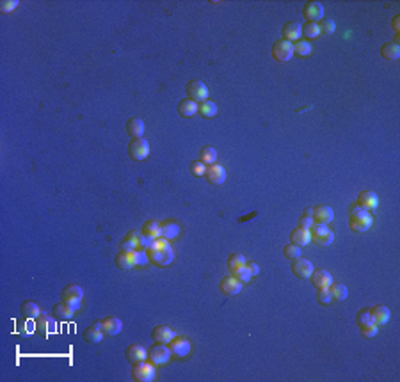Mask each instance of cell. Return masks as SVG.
<instances>
[{
  "label": "cell",
  "mask_w": 400,
  "mask_h": 382,
  "mask_svg": "<svg viewBox=\"0 0 400 382\" xmlns=\"http://www.w3.org/2000/svg\"><path fill=\"white\" fill-rule=\"evenodd\" d=\"M374 224V217L368 210L361 208L360 204H354L351 208V220H349V226L354 233H365L372 228Z\"/></svg>",
  "instance_id": "1"
},
{
  "label": "cell",
  "mask_w": 400,
  "mask_h": 382,
  "mask_svg": "<svg viewBox=\"0 0 400 382\" xmlns=\"http://www.w3.org/2000/svg\"><path fill=\"white\" fill-rule=\"evenodd\" d=\"M132 377H134L135 382H151L155 381L157 377V370H155V365L151 361H141V363H135L134 368H132Z\"/></svg>",
  "instance_id": "2"
},
{
  "label": "cell",
  "mask_w": 400,
  "mask_h": 382,
  "mask_svg": "<svg viewBox=\"0 0 400 382\" xmlns=\"http://www.w3.org/2000/svg\"><path fill=\"white\" fill-rule=\"evenodd\" d=\"M310 233H311V240H315V244L324 245V247L335 242V231H331L329 226H326V224L313 222V226L310 228Z\"/></svg>",
  "instance_id": "3"
},
{
  "label": "cell",
  "mask_w": 400,
  "mask_h": 382,
  "mask_svg": "<svg viewBox=\"0 0 400 382\" xmlns=\"http://www.w3.org/2000/svg\"><path fill=\"white\" fill-rule=\"evenodd\" d=\"M146 252L148 258H150V263L157 265V267H168L175 260V251H173L171 245L166 249H148Z\"/></svg>",
  "instance_id": "4"
},
{
  "label": "cell",
  "mask_w": 400,
  "mask_h": 382,
  "mask_svg": "<svg viewBox=\"0 0 400 382\" xmlns=\"http://www.w3.org/2000/svg\"><path fill=\"white\" fill-rule=\"evenodd\" d=\"M171 349H169L166 343H157L155 347H151L150 352H148V359L155 366H164L168 365L169 359H171Z\"/></svg>",
  "instance_id": "5"
},
{
  "label": "cell",
  "mask_w": 400,
  "mask_h": 382,
  "mask_svg": "<svg viewBox=\"0 0 400 382\" xmlns=\"http://www.w3.org/2000/svg\"><path fill=\"white\" fill-rule=\"evenodd\" d=\"M128 155L134 160H146L150 157V143L144 137H135L128 144Z\"/></svg>",
  "instance_id": "6"
},
{
  "label": "cell",
  "mask_w": 400,
  "mask_h": 382,
  "mask_svg": "<svg viewBox=\"0 0 400 382\" xmlns=\"http://www.w3.org/2000/svg\"><path fill=\"white\" fill-rule=\"evenodd\" d=\"M82 299H84V290H82V286L68 285L64 290H62V302L70 304L75 311H77V309H80Z\"/></svg>",
  "instance_id": "7"
},
{
  "label": "cell",
  "mask_w": 400,
  "mask_h": 382,
  "mask_svg": "<svg viewBox=\"0 0 400 382\" xmlns=\"http://www.w3.org/2000/svg\"><path fill=\"white\" fill-rule=\"evenodd\" d=\"M272 57L279 62H288L294 57V45H292L290 41L285 39L276 41L272 46Z\"/></svg>",
  "instance_id": "8"
},
{
  "label": "cell",
  "mask_w": 400,
  "mask_h": 382,
  "mask_svg": "<svg viewBox=\"0 0 400 382\" xmlns=\"http://www.w3.org/2000/svg\"><path fill=\"white\" fill-rule=\"evenodd\" d=\"M187 98L194 100V102L201 103L204 100H208V87L201 80H192L187 84Z\"/></svg>",
  "instance_id": "9"
},
{
  "label": "cell",
  "mask_w": 400,
  "mask_h": 382,
  "mask_svg": "<svg viewBox=\"0 0 400 382\" xmlns=\"http://www.w3.org/2000/svg\"><path fill=\"white\" fill-rule=\"evenodd\" d=\"M302 14L308 20V23H319V21L324 20V5L320 2H306L304 7H302Z\"/></svg>",
  "instance_id": "10"
},
{
  "label": "cell",
  "mask_w": 400,
  "mask_h": 382,
  "mask_svg": "<svg viewBox=\"0 0 400 382\" xmlns=\"http://www.w3.org/2000/svg\"><path fill=\"white\" fill-rule=\"evenodd\" d=\"M169 349H171V354L176 358H185V356L191 354L192 345L185 336H175L169 342Z\"/></svg>",
  "instance_id": "11"
},
{
  "label": "cell",
  "mask_w": 400,
  "mask_h": 382,
  "mask_svg": "<svg viewBox=\"0 0 400 382\" xmlns=\"http://www.w3.org/2000/svg\"><path fill=\"white\" fill-rule=\"evenodd\" d=\"M206 180H208L212 185H222L226 182V169L220 166L219 162H213L210 166H206V173H204Z\"/></svg>",
  "instance_id": "12"
},
{
  "label": "cell",
  "mask_w": 400,
  "mask_h": 382,
  "mask_svg": "<svg viewBox=\"0 0 400 382\" xmlns=\"http://www.w3.org/2000/svg\"><path fill=\"white\" fill-rule=\"evenodd\" d=\"M219 288H220V292L224 293V295L233 297V295H238V293L242 292V283L235 276H231V274H229V276L222 277Z\"/></svg>",
  "instance_id": "13"
},
{
  "label": "cell",
  "mask_w": 400,
  "mask_h": 382,
  "mask_svg": "<svg viewBox=\"0 0 400 382\" xmlns=\"http://www.w3.org/2000/svg\"><path fill=\"white\" fill-rule=\"evenodd\" d=\"M116 265L121 270H130L137 267V251H119L116 256Z\"/></svg>",
  "instance_id": "14"
},
{
  "label": "cell",
  "mask_w": 400,
  "mask_h": 382,
  "mask_svg": "<svg viewBox=\"0 0 400 382\" xmlns=\"http://www.w3.org/2000/svg\"><path fill=\"white\" fill-rule=\"evenodd\" d=\"M100 327L107 336H118L123 331V322L118 317H107L100 320Z\"/></svg>",
  "instance_id": "15"
},
{
  "label": "cell",
  "mask_w": 400,
  "mask_h": 382,
  "mask_svg": "<svg viewBox=\"0 0 400 382\" xmlns=\"http://www.w3.org/2000/svg\"><path fill=\"white\" fill-rule=\"evenodd\" d=\"M311 283H313L315 288H329L333 285V276H331L329 270H324V268H317L313 270L310 276Z\"/></svg>",
  "instance_id": "16"
},
{
  "label": "cell",
  "mask_w": 400,
  "mask_h": 382,
  "mask_svg": "<svg viewBox=\"0 0 400 382\" xmlns=\"http://www.w3.org/2000/svg\"><path fill=\"white\" fill-rule=\"evenodd\" d=\"M313 220L317 224H326L329 226L333 220H335V210L331 206H326V204H320V206L313 208Z\"/></svg>",
  "instance_id": "17"
},
{
  "label": "cell",
  "mask_w": 400,
  "mask_h": 382,
  "mask_svg": "<svg viewBox=\"0 0 400 382\" xmlns=\"http://www.w3.org/2000/svg\"><path fill=\"white\" fill-rule=\"evenodd\" d=\"M294 263H292V270H294V274L297 277H301V279H304V277H310L311 272H313V263H311L310 260H306V258H295V260H292Z\"/></svg>",
  "instance_id": "18"
},
{
  "label": "cell",
  "mask_w": 400,
  "mask_h": 382,
  "mask_svg": "<svg viewBox=\"0 0 400 382\" xmlns=\"http://www.w3.org/2000/svg\"><path fill=\"white\" fill-rule=\"evenodd\" d=\"M358 204L365 210L372 211L379 206V197L374 191H363L360 195H358Z\"/></svg>",
  "instance_id": "19"
},
{
  "label": "cell",
  "mask_w": 400,
  "mask_h": 382,
  "mask_svg": "<svg viewBox=\"0 0 400 382\" xmlns=\"http://www.w3.org/2000/svg\"><path fill=\"white\" fill-rule=\"evenodd\" d=\"M175 336H176L175 331L171 327H168V325H157L155 329L151 331V338L155 340V343H166L168 345Z\"/></svg>",
  "instance_id": "20"
},
{
  "label": "cell",
  "mask_w": 400,
  "mask_h": 382,
  "mask_svg": "<svg viewBox=\"0 0 400 382\" xmlns=\"http://www.w3.org/2000/svg\"><path fill=\"white\" fill-rule=\"evenodd\" d=\"M370 315H372V322L377 325H384L388 324L390 318H392V313H390V309L383 304H377L370 309Z\"/></svg>",
  "instance_id": "21"
},
{
  "label": "cell",
  "mask_w": 400,
  "mask_h": 382,
  "mask_svg": "<svg viewBox=\"0 0 400 382\" xmlns=\"http://www.w3.org/2000/svg\"><path fill=\"white\" fill-rule=\"evenodd\" d=\"M301 36H302V27L297 21H290V23H286L283 27V39L285 41L295 43V41L301 39Z\"/></svg>",
  "instance_id": "22"
},
{
  "label": "cell",
  "mask_w": 400,
  "mask_h": 382,
  "mask_svg": "<svg viewBox=\"0 0 400 382\" xmlns=\"http://www.w3.org/2000/svg\"><path fill=\"white\" fill-rule=\"evenodd\" d=\"M127 359L132 363V365H135V363H141V361H146L148 359V350L144 349L143 345H130L127 349Z\"/></svg>",
  "instance_id": "23"
},
{
  "label": "cell",
  "mask_w": 400,
  "mask_h": 382,
  "mask_svg": "<svg viewBox=\"0 0 400 382\" xmlns=\"http://www.w3.org/2000/svg\"><path fill=\"white\" fill-rule=\"evenodd\" d=\"M290 240L292 244L299 245V247H306L308 244L311 242V233L310 229H304V228H295L294 231L290 233Z\"/></svg>",
  "instance_id": "24"
},
{
  "label": "cell",
  "mask_w": 400,
  "mask_h": 382,
  "mask_svg": "<svg viewBox=\"0 0 400 382\" xmlns=\"http://www.w3.org/2000/svg\"><path fill=\"white\" fill-rule=\"evenodd\" d=\"M198 109H200V103L191 100V98H184L178 103V112H180L182 118H192L194 114H198Z\"/></svg>",
  "instance_id": "25"
},
{
  "label": "cell",
  "mask_w": 400,
  "mask_h": 382,
  "mask_svg": "<svg viewBox=\"0 0 400 382\" xmlns=\"http://www.w3.org/2000/svg\"><path fill=\"white\" fill-rule=\"evenodd\" d=\"M143 231H128L127 236L121 240V245H119V249L121 251H137L139 249V236Z\"/></svg>",
  "instance_id": "26"
},
{
  "label": "cell",
  "mask_w": 400,
  "mask_h": 382,
  "mask_svg": "<svg viewBox=\"0 0 400 382\" xmlns=\"http://www.w3.org/2000/svg\"><path fill=\"white\" fill-rule=\"evenodd\" d=\"M52 315L57 318V320H70V318H73L75 309L71 308L70 304H66V302H57V304L53 306Z\"/></svg>",
  "instance_id": "27"
},
{
  "label": "cell",
  "mask_w": 400,
  "mask_h": 382,
  "mask_svg": "<svg viewBox=\"0 0 400 382\" xmlns=\"http://www.w3.org/2000/svg\"><path fill=\"white\" fill-rule=\"evenodd\" d=\"M127 132L128 135H132V137H143L144 132H146V125H144L143 119L139 118H132L130 121L127 123Z\"/></svg>",
  "instance_id": "28"
},
{
  "label": "cell",
  "mask_w": 400,
  "mask_h": 382,
  "mask_svg": "<svg viewBox=\"0 0 400 382\" xmlns=\"http://www.w3.org/2000/svg\"><path fill=\"white\" fill-rule=\"evenodd\" d=\"M36 329L45 336V334H50L55 329V324H53V320L46 313H41L39 317L36 318Z\"/></svg>",
  "instance_id": "29"
},
{
  "label": "cell",
  "mask_w": 400,
  "mask_h": 382,
  "mask_svg": "<svg viewBox=\"0 0 400 382\" xmlns=\"http://www.w3.org/2000/svg\"><path fill=\"white\" fill-rule=\"evenodd\" d=\"M103 331H102V327H100V322L98 324H94L93 327H87L86 331H84V340L86 342H89V343H100L103 340Z\"/></svg>",
  "instance_id": "30"
},
{
  "label": "cell",
  "mask_w": 400,
  "mask_h": 382,
  "mask_svg": "<svg viewBox=\"0 0 400 382\" xmlns=\"http://www.w3.org/2000/svg\"><path fill=\"white\" fill-rule=\"evenodd\" d=\"M160 228H162V236L168 240H173L180 235V226H178L176 222H173V220H166V222H162L160 224Z\"/></svg>",
  "instance_id": "31"
},
{
  "label": "cell",
  "mask_w": 400,
  "mask_h": 382,
  "mask_svg": "<svg viewBox=\"0 0 400 382\" xmlns=\"http://www.w3.org/2000/svg\"><path fill=\"white\" fill-rule=\"evenodd\" d=\"M381 55H383V59H386V61H397V59L400 57V46L395 45V43H386V45H383V48H381Z\"/></svg>",
  "instance_id": "32"
},
{
  "label": "cell",
  "mask_w": 400,
  "mask_h": 382,
  "mask_svg": "<svg viewBox=\"0 0 400 382\" xmlns=\"http://www.w3.org/2000/svg\"><path fill=\"white\" fill-rule=\"evenodd\" d=\"M292 45H294V55H299V57H308L313 52V46L306 39H299L295 43H292Z\"/></svg>",
  "instance_id": "33"
},
{
  "label": "cell",
  "mask_w": 400,
  "mask_h": 382,
  "mask_svg": "<svg viewBox=\"0 0 400 382\" xmlns=\"http://www.w3.org/2000/svg\"><path fill=\"white\" fill-rule=\"evenodd\" d=\"M21 313H23V317H25V318H30V320H36V318L41 315V309H39V306H37L36 302H32V301H25L23 304H21Z\"/></svg>",
  "instance_id": "34"
},
{
  "label": "cell",
  "mask_w": 400,
  "mask_h": 382,
  "mask_svg": "<svg viewBox=\"0 0 400 382\" xmlns=\"http://www.w3.org/2000/svg\"><path fill=\"white\" fill-rule=\"evenodd\" d=\"M329 292L335 301H345L349 297V288L345 285H342V283H333L329 286Z\"/></svg>",
  "instance_id": "35"
},
{
  "label": "cell",
  "mask_w": 400,
  "mask_h": 382,
  "mask_svg": "<svg viewBox=\"0 0 400 382\" xmlns=\"http://www.w3.org/2000/svg\"><path fill=\"white\" fill-rule=\"evenodd\" d=\"M217 105L213 102H210V100H204V102L200 103V109H198V112H200L203 118H213V116L217 114Z\"/></svg>",
  "instance_id": "36"
},
{
  "label": "cell",
  "mask_w": 400,
  "mask_h": 382,
  "mask_svg": "<svg viewBox=\"0 0 400 382\" xmlns=\"http://www.w3.org/2000/svg\"><path fill=\"white\" fill-rule=\"evenodd\" d=\"M143 233L151 236V238H159V236H162V228H160V224L157 222V220H148V222L144 224Z\"/></svg>",
  "instance_id": "37"
},
{
  "label": "cell",
  "mask_w": 400,
  "mask_h": 382,
  "mask_svg": "<svg viewBox=\"0 0 400 382\" xmlns=\"http://www.w3.org/2000/svg\"><path fill=\"white\" fill-rule=\"evenodd\" d=\"M200 160L203 164H206V166L217 162V150H215V148H212V146H204L203 150H201V153H200Z\"/></svg>",
  "instance_id": "38"
},
{
  "label": "cell",
  "mask_w": 400,
  "mask_h": 382,
  "mask_svg": "<svg viewBox=\"0 0 400 382\" xmlns=\"http://www.w3.org/2000/svg\"><path fill=\"white\" fill-rule=\"evenodd\" d=\"M245 263H247V260H245L244 254H240V252H235V254H231V256L228 258V268H229V272H233L235 268L244 267Z\"/></svg>",
  "instance_id": "39"
},
{
  "label": "cell",
  "mask_w": 400,
  "mask_h": 382,
  "mask_svg": "<svg viewBox=\"0 0 400 382\" xmlns=\"http://www.w3.org/2000/svg\"><path fill=\"white\" fill-rule=\"evenodd\" d=\"M302 36L306 37V41L319 37L320 36L319 23H304V25H302Z\"/></svg>",
  "instance_id": "40"
},
{
  "label": "cell",
  "mask_w": 400,
  "mask_h": 382,
  "mask_svg": "<svg viewBox=\"0 0 400 382\" xmlns=\"http://www.w3.org/2000/svg\"><path fill=\"white\" fill-rule=\"evenodd\" d=\"M231 276H235L238 281H240L242 285H245V283H251V279H253V274L249 272V268L245 267H240V268H235L231 272Z\"/></svg>",
  "instance_id": "41"
},
{
  "label": "cell",
  "mask_w": 400,
  "mask_h": 382,
  "mask_svg": "<svg viewBox=\"0 0 400 382\" xmlns=\"http://www.w3.org/2000/svg\"><path fill=\"white\" fill-rule=\"evenodd\" d=\"M283 254H285L288 260H295V258H301L302 256V249L295 244H288L283 247Z\"/></svg>",
  "instance_id": "42"
},
{
  "label": "cell",
  "mask_w": 400,
  "mask_h": 382,
  "mask_svg": "<svg viewBox=\"0 0 400 382\" xmlns=\"http://www.w3.org/2000/svg\"><path fill=\"white\" fill-rule=\"evenodd\" d=\"M319 29H320V34H324V36H331V34H335L336 30V23L335 20H322L319 21Z\"/></svg>",
  "instance_id": "43"
},
{
  "label": "cell",
  "mask_w": 400,
  "mask_h": 382,
  "mask_svg": "<svg viewBox=\"0 0 400 382\" xmlns=\"http://www.w3.org/2000/svg\"><path fill=\"white\" fill-rule=\"evenodd\" d=\"M360 327H361V334H363L365 338H374L379 333V325L374 324V322H368V324L360 325Z\"/></svg>",
  "instance_id": "44"
},
{
  "label": "cell",
  "mask_w": 400,
  "mask_h": 382,
  "mask_svg": "<svg viewBox=\"0 0 400 382\" xmlns=\"http://www.w3.org/2000/svg\"><path fill=\"white\" fill-rule=\"evenodd\" d=\"M317 301L324 306L329 304V302L333 301V295H331L329 288H319V292H317Z\"/></svg>",
  "instance_id": "45"
},
{
  "label": "cell",
  "mask_w": 400,
  "mask_h": 382,
  "mask_svg": "<svg viewBox=\"0 0 400 382\" xmlns=\"http://www.w3.org/2000/svg\"><path fill=\"white\" fill-rule=\"evenodd\" d=\"M191 173L194 176H204V173H206V164H203L201 160L192 162L191 164Z\"/></svg>",
  "instance_id": "46"
},
{
  "label": "cell",
  "mask_w": 400,
  "mask_h": 382,
  "mask_svg": "<svg viewBox=\"0 0 400 382\" xmlns=\"http://www.w3.org/2000/svg\"><path fill=\"white\" fill-rule=\"evenodd\" d=\"M18 7V0H4L0 2V11L2 12H11Z\"/></svg>",
  "instance_id": "47"
},
{
  "label": "cell",
  "mask_w": 400,
  "mask_h": 382,
  "mask_svg": "<svg viewBox=\"0 0 400 382\" xmlns=\"http://www.w3.org/2000/svg\"><path fill=\"white\" fill-rule=\"evenodd\" d=\"M16 329H18V333H21L23 336H29V334L34 331L32 320H30V318H25V325H18Z\"/></svg>",
  "instance_id": "48"
},
{
  "label": "cell",
  "mask_w": 400,
  "mask_h": 382,
  "mask_svg": "<svg viewBox=\"0 0 400 382\" xmlns=\"http://www.w3.org/2000/svg\"><path fill=\"white\" fill-rule=\"evenodd\" d=\"M358 324L360 325H365L368 324V322H372V315H370V309H361L360 313H358Z\"/></svg>",
  "instance_id": "49"
},
{
  "label": "cell",
  "mask_w": 400,
  "mask_h": 382,
  "mask_svg": "<svg viewBox=\"0 0 400 382\" xmlns=\"http://www.w3.org/2000/svg\"><path fill=\"white\" fill-rule=\"evenodd\" d=\"M153 240H155V238H151V236H148V235H144V233H141V236H139V249H144V251H148V249L151 247V244H153Z\"/></svg>",
  "instance_id": "50"
},
{
  "label": "cell",
  "mask_w": 400,
  "mask_h": 382,
  "mask_svg": "<svg viewBox=\"0 0 400 382\" xmlns=\"http://www.w3.org/2000/svg\"><path fill=\"white\" fill-rule=\"evenodd\" d=\"M313 217H308V215H302L301 219H299V228H304V229H310L311 226H313Z\"/></svg>",
  "instance_id": "51"
},
{
  "label": "cell",
  "mask_w": 400,
  "mask_h": 382,
  "mask_svg": "<svg viewBox=\"0 0 400 382\" xmlns=\"http://www.w3.org/2000/svg\"><path fill=\"white\" fill-rule=\"evenodd\" d=\"M146 263H150L148 252L144 249H137V265H146Z\"/></svg>",
  "instance_id": "52"
},
{
  "label": "cell",
  "mask_w": 400,
  "mask_h": 382,
  "mask_svg": "<svg viewBox=\"0 0 400 382\" xmlns=\"http://www.w3.org/2000/svg\"><path fill=\"white\" fill-rule=\"evenodd\" d=\"M245 267L249 268V272L253 274V277L260 274V267H258V263H254V261H247V263H245Z\"/></svg>",
  "instance_id": "53"
},
{
  "label": "cell",
  "mask_w": 400,
  "mask_h": 382,
  "mask_svg": "<svg viewBox=\"0 0 400 382\" xmlns=\"http://www.w3.org/2000/svg\"><path fill=\"white\" fill-rule=\"evenodd\" d=\"M393 29H395V32L399 34V30H400V16L393 18Z\"/></svg>",
  "instance_id": "54"
},
{
  "label": "cell",
  "mask_w": 400,
  "mask_h": 382,
  "mask_svg": "<svg viewBox=\"0 0 400 382\" xmlns=\"http://www.w3.org/2000/svg\"><path fill=\"white\" fill-rule=\"evenodd\" d=\"M304 215H308V217H313V208H308V210H304Z\"/></svg>",
  "instance_id": "55"
}]
</instances>
